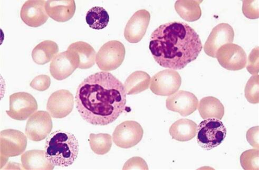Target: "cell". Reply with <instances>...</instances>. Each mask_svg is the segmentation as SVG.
<instances>
[{
    "label": "cell",
    "instance_id": "cell-1",
    "mask_svg": "<svg viewBox=\"0 0 259 170\" xmlns=\"http://www.w3.org/2000/svg\"><path fill=\"white\" fill-rule=\"evenodd\" d=\"M75 98L81 117L95 126L114 123L126 108L124 85L107 72H97L85 78L79 84Z\"/></svg>",
    "mask_w": 259,
    "mask_h": 170
},
{
    "label": "cell",
    "instance_id": "cell-2",
    "mask_svg": "<svg viewBox=\"0 0 259 170\" xmlns=\"http://www.w3.org/2000/svg\"><path fill=\"white\" fill-rule=\"evenodd\" d=\"M149 48L160 66L177 70L195 60L203 46L199 34L189 24L172 22L163 24L154 31Z\"/></svg>",
    "mask_w": 259,
    "mask_h": 170
},
{
    "label": "cell",
    "instance_id": "cell-3",
    "mask_svg": "<svg viewBox=\"0 0 259 170\" xmlns=\"http://www.w3.org/2000/svg\"><path fill=\"white\" fill-rule=\"evenodd\" d=\"M79 151L77 139L69 132L55 131L46 142L47 158L55 166L64 167L72 165L77 159Z\"/></svg>",
    "mask_w": 259,
    "mask_h": 170
},
{
    "label": "cell",
    "instance_id": "cell-4",
    "mask_svg": "<svg viewBox=\"0 0 259 170\" xmlns=\"http://www.w3.org/2000/svg\"><path fill=\"white\" fill-rule=\"evenodd\" d=\"M227 133L225 125L220 120L205 119L197 127V142L204 150H211L224 142Z\"/></svg>",
    "mask_w": 259,
    "mask_h": 170
},
{
    "label": "cell",
    "instance_id": "cell-5",
    "mask_svg": "<svg viewBox=\"0 0 259 170\" xmlns=\"http://www.w3.org/2000/svg\"><path fill=\"white\" fill-rule=\"evenodd\" d=\"M125 47L118 41H110L104 44L96 54V62L99 68L106 72L118 68L124 62Z\"/></svg>",
    "mask_w": 259,
    "mask_h": 170
},
{
    "label": "cell",
    "instance_id": "cell-6",
    "mask_svg": "<svg viewBox=\"0 0 259 170\" xmlns=\"http://www.w3.org/2000/svg\"><path fill=\"white\" fill-rule=\"evenodd\" d=\"M144 130L140 124L134 121H126L118 125L113 133V139L117 147L129 149L142 140Z\"/></svg>",
    "mask_w": 259,
    "mask_h": 170
},
{
    "label": "cell",
    "instance_id": "cell-7",
    "mask_svg": "<svg viewBox=\"0 0 259 170\" xmlns=\"http://www.w3.org/2000/svg\"><path fill=\"white\" fill-rule=\"evenodd\" d=\"M27 146V137L20 131L7 129L0 133L2 158L7 160L10 157L19 156L26 151Z\"/></svg>",
    "mask_w": 259,
    "mask_h": 170
},
{
    "label": "cell",
    "instance_id": "cell-8",
    "mask_svg": "<svg viewBox=\"0 0 259 170\" xmlns=\"http://www.w3.org/2000/svg\"><path fill=\"white\" fill-rule=\"evenodd\" d=\"M10 110L6 111L12 119L24 121L38 110V103L34 97L27 92H18L10 96Z\"/></svg>",
    "mask_w": 259,
    "mask_h": 170
},
{
    "label": "cell",
    "instance_id": "cell-9",
    "mask_svg": "<svg viewBox=\"0 0 259 170\" xmlns=\"http://www.w3.org/2000/svg\"><path fill=\"white\" fill-rule=\"evenodd\" d=\"M182 78L179 72L171 69H166L157 73L151 80L150 89L156 95L170 96L179 90Z\"/></svg>",
    "mask_w": 259,
    "mask_h": 170
},
{
    "label": "cell",
    "instance_id": "cell-10",
    "mask_svg": "<svg viewBox=\"0 0 259 170\" xmlns=\"http://www.w3.org/2000/svg\"><path fill=\"white\" fill-rule=\"evenodd\" d=\"M216 58L222 67L230 71L241 70L247 64V55L242 47L233 43L222 46L217 53Z\"/></svg>",
    "mask_w": 259,
    "mask_h": 170
},
{
    "label": "cell",
    "instance_id": "cell-11",
    "mask_svg": "<svg viewBox=\"0 0 259 170\" xmlns=\"http://www.w3.org/2000/svg\"><path fill=\"white\" fill-rule=\"evenodd\" d=\"M53 127L50 114L44 111H37L27 121L26 134L30 140L39 142L45 139L50 134Z\"/></svg>",
    "mask_w": 259,
    "mask_h": 170
},
{
    "label": "cell",
    "instance_id": "cell-12",
    "mask_svg": "<svg viewBox=\"0 0 259 170\" xmlns=\"http://www.w3.org/2000/svg\"><path fill=\"white\" fill-rule=\"evenodd\" d=\"M234 38V30L229 24L223 23L218 24L213 29L204 44L205 53L215 58L219 48L225 44L232 43Z\"/></svg>",
    "mask_w": 259,
    "mask_h": 170
},
{
    "label": "cell",
    "instance_id": "cell-13",
    "mask_svg": "<svg viewBox=\"0 0 259 170\" xmlns=\"http://www.w3.org/2000/svg\"><path fill=\"white\" fill-rule=\"evenodd\" d=\"M199 100L192 93L180 90L170 95L166 101L168 110L178 112L182 117L193 114L198 107Z\"/></svg>",
    "mask_w": 259,
    "mask_h": 170
},
{
    "label": "cell",
    "instance_id": "cell-14",
    "mask_svg": "<svg viewBox=\"0 0 259 170\" xmlns=\"http://www.w3.org/2000/svg\"><path fill=\"white\" fill-rule=\"evenodd\" d=\"M74 98L72 94L67 90H60L53 93L48 100L47 110L54 118L63 119L72 111Z\"/></svg>",
    "mask_w": 259,
    "mask_h": 170
},
{
    "label": "cell",
    "instance_id": "cell-15",
    "mask_svg": "<svg viewBox=\"0 0 259 170\" xmlns=\"http://www.w3.org/2000/svg\"><path fill=\"white\" fill-rule=\"evenodd\" d=\"M150 20L149 11L144 9L136 12L125 28L124 36L126 40L131 43L140 42L146 34Z\"/></svg>",
    "mask_w": 259,
    "mask_h": 170
},
{
    "label": "cell",
    "instance_id": "cell-16",
    "mask_svg": "<svg viewBox=\"0 0 259 170\" xmlns=\"http://www.w3.org/2000/svg\"><path fill=\"white\" fill-rule=\"evenodd\" d=\"M77 68L75 56L67 50L57 54L52 60L50 72L54 79L61 81L70 76Z\"/></svg>",
    "mask_w": 259,
    "mask_h": 170
},
{
    "label": "cell",
    "instance_id": "cell-17",
    "mask_svg": "<svg viewBox=\"0 0 259 170\" xmlns=\"http://www.w3.org/2000/svg\"><path fill=\"white\" fill-rule=\"evenodd\" d=\"M45 4V1H27L24 3L20 12L22 20L30 27L44 25L49 18Z\"/></svg>",
    "mask_w": 259,
    "mask_h": 170
},
{
    "label": "cell",
    "instance_id": "cell-18",
    "mask_svg": "<svg viewBox=\"0 0 259 170\" xmlns=\"http://www.w3.org/2000/svg\"><path fill=\"white\" fill-rule=\"evenodd\" d=\"M45 9L48 15L58 22H65L75 15L76 4L73 0L47 1Z\"/></svg>",
    "mask_w": 259,
    "mask_h": 170
},
{
    "label": "cell",
    "instance_id": "cell-19",
    "mask_svg": "<svg viewBox=\"0 0 259 170\" xmlns=\"http://www.w3.org/2000/svg\"><path fill=\"white\" fill-rule=\"evenodd\" d=\"M78 63V68L89 69L95 64L96 53L94 48L89 43L79 41L72 43L68 48Z\"/></svg>",
    "mask_w": 259,
    "mask_h": 170
},
{
    "label": "cell",
    "instance_id": "cell-20",
    "mask_svg": "<svg viewBox=\"0 0 259 170\" xmlns=\"http://www.w3.org/2000/svg\"><path fill=\"white\" fill-rule=\"evenodd\" d=\"M197 125L193 121L182 119L176 121L169 128L172 139L180 142L192 140L197 135Z\"/></svg>",
    "mask_w": 259,
    "mask_h": 170
},
{
    "label": "cell",
    "instance_id": "cell-21",
    "mask_svg": "<svg viewBox=\"0 0 259 170\" xmlns=\"http://www.w3.org/2000/svg\"><path fill=\"white\" fill-rule=\"evenodd\" d=\"M21 160L23 168L26 169H53L55 166L47 158L45 150L26 151Z\"/></svg>",
    "mask_w": 259,
    "mask_h": 170
},
{
    "label": "cell",
    "instance_id": "cell-22",
    "mask_svg": "<svg viewBox=\"0 0 259 170\" xmlns=\"http://www.w3.org/2000/svg\"><path fill=\"white\" fill-rule=\"evenodd\" d=\"M199 111L203 119L222 120L225 115V107L221 101L213 96L204 97L199 103Z\"/></svg>",
    "mask_w": 259,
    "mask_h": 170
},
{
    "label": "cell",
    "instance_id": "cell-23",
    "mask_svg": "<svg viewBox=\"0 0 259 170\" xmlns=\"http://www.w3.org/2000/svg\"><path fill=\"white\" fill-rule=\"evenodd\" d=\"M59 52L58 44L51 40L44 41L35 46L32 52L33 62L44 65L51 62Z\"/></svg>",
    "mask_w": 259,
    "mask_h": 170
},
{
    "label": "cell",
    "instance_id": "cell-24",
    "mask_svg": "<svg viewBox=\"0 0 259 170\" xmlns=\"http://www.w3.org/2000/svg\"><path fill=\"white\" fill-rule=\"evenodd\" d=\"M151 77L142 71H135L127 78L124 83L126 94L134 95L141 93L149 89Z\"/></svg>",
    "mask_w": 259,
    "mask_h": 170
},
{
    "label": "cell",
    "instance_id": "cell-25",
    "mask_svg": "<svg viewBox=\"0 0 259 170\" xmlns=\"http://www.w3.org/2000/svg\"><path fill=\"white\" fill-rule=\"evenodd\" d=\"M202 1H177L175 9L178 15L184 20L194 22L200 19L202 10L200 5Z\"/></svg>",
    "mask_w": 259,
    "mask_h": 170
},
{
    "label": "cell",
    "instance_id": "cell-26",
    "mask_svg": "<svg viewBox=\"0 0 259 170\" xmlns=\"http://www.w3.org/2000/svg\"><path fill=\"white\" fill-rule=\"evenodd\" d=\"M85 20L90 28L100 30L107 26L109 16L107 11L103 7H95L88 12Z\"/></svg>",
    "mask_w": 259,
    "mask_h": 170
},
{
    "label": "cell",
    "instance_id": "cell-27",
    "mask_svg": "<svg viewBox=\"0 0 259 170\" xmlns=\"http://www.w3.org/2000/svg\"><path fill=\"white\" fill-rule=\"evenodd\" d=\"M90 144L92 151L98 155H104L109 152L112 147V137L107 133H91Z\"/></svg>",
    "mask_w": 259,
    "mask_h": 170
},
{
    "label": "cell",
    "instance_id": "cell-28",
    "mask_svg": "<svg viewBox=\"0 0 259 170\" xmlns=\"http://www.w3.org/2000/svg\"><path fill=\"white\" fill-rule=\"evenodd\" d=\"M240 163L244 169L258 170V149H251L243 152L240 156Z\"/></svg>",
    "mask_w": 259,
    "mask_h": 170
},
{
    "label": "cell",
    "instance_id": "cell-29",
    "mask_svg": "<svg viewBox=\"0 0 259 170\" xmlns=\"http://www.w3.org/2000/svg\"><path fill=\"white\" fill-rule=\"evenodd\" d=\"M259 76H252L246 83L244 93L247 101L252 104L259 102Z\"/></svg>",
    "mask_w": 259,
    "mask_h": 170
},
{
    "label": "cell",
    "instance_id": "cell-30",
    "mask_svg": "<svg viewBox=\"0 0 259 170\" xmlns=\"http://www.w3.org/2000/svg\"><path fill=\"white\" fill-rule=\"evenodd\" d=\"M242 12L248 19H258V1H243Z\"/></svg>",
    "mask_w": 259,
    "mask_h": 170
},
{
    "label": "cell",
    "instance_id": "cell-31",
    "mask_svg": "<svg viewBox=\"0 0 259 170\" xmlns=\"http://www.w3.org/2000/svg\"><path fill=\"white\" fill-rule=\"evenodd\" d=\"M51 79L47 75H40L36 77L30 83V86L33 89L39 91H45L50 87Z\"/></svg>",
    "mask_w": 259,
    "mask_h": 170
},
{
    "label": "cell",
    "instance_id": "cell-32",
    "mask_svg": "<svg viewBox=\"0 0 259 170\" xmlns=\"http://www.w3.org/2000/svg\"><path fill=\"white\" fill-rule=\"evenodd\" d=\"M258 47L253 48L248 58V63L246 69L253 76L258 75Z\"/></svg>",
    "mask_w": 259,
    "mask_h": 170
},
{
    "label": "cell",
    "instance_id": "cell-33",
    "mask_svg": "<svg viewBox=\"0 0 259 170\" xmlns=\"http://www.w3.org/2000/svg\"><path fill=\"white\" fill-rule=\"evenodd\" d=\"M123 169H149L145 161L140 157H134L128 160L125 164Z\"/></svg>",
    "mask_w": 259,
    "mask_h": 170
},
{
    "label": "cell",
    "instance_id": "cell-34",
    "mask_svg": "<svg viewBox=\"0 0 259 170\" xmlns=\"http://www.w3.org/2000/svg\"><path fill=\"white\" fill-rule=\"evenodd\" d=\"M258 126L250 128L246 132V137L251 146L258 149Z\"/></svg>",
    "mask_w": 259,
    "mask_h": 170
}]
</instances>
